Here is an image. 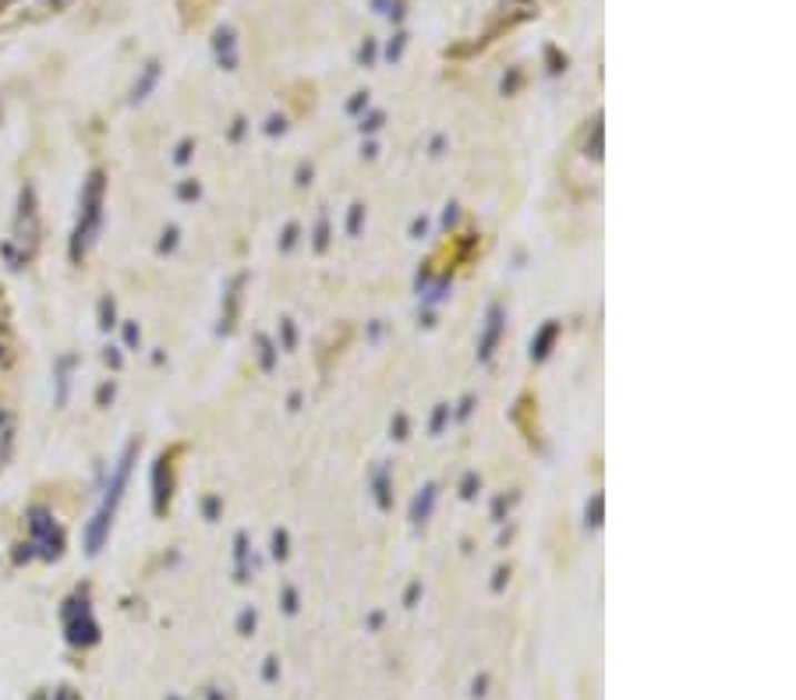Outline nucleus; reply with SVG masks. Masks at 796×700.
Returning a JSON list of instances; mask_svg holds the SVG:
<instances>
[{
    "mask_svg": "<svg viewBox=\"0 0 796 700\" xmlns=\"http://www.w3.org/2000/svg\"><path fill=\"white\" fill-rule=\"evenodd\" d=\"M11 432H14V424H11V414L0 407V467H4L8 453H11Z\"/></svg>",
    "mask_w": 796,
    "mask_h": 700,
    "instance_id": "f257e3e1",
    "label": "nucleus"
},
{
    "mask_svg": "<svg viewBox=\"0 0 796 700\" xmlns=\"http://www.w3.org/2000/svg\"><path fill=\"white\" fill-rule=\"evenodd\" d=\"M0 361H4V340H0Z\"/></svg>",
    "mask_w": 796,
    "mask_h": 700,
    "instance_id": "f03ea898",
    "label": "nucleus"
}]
</instances>
